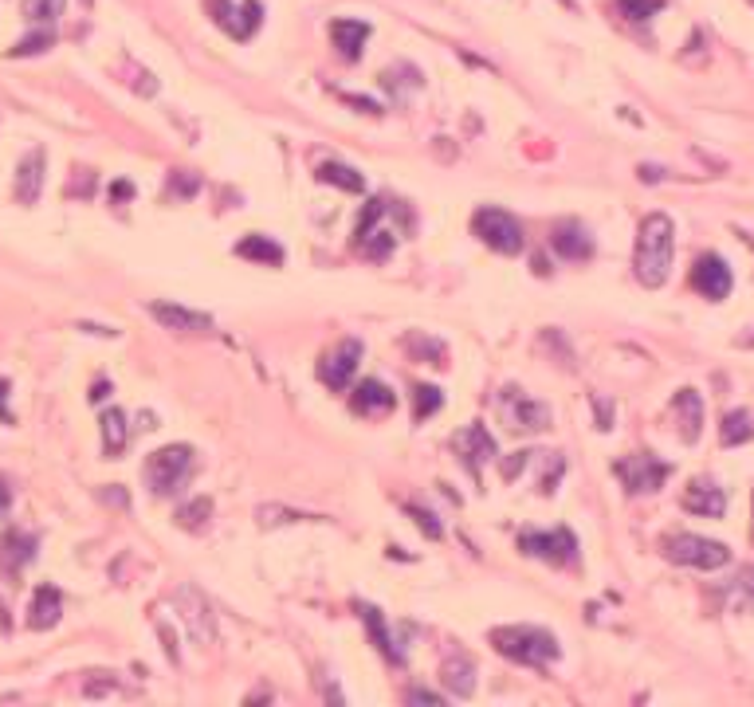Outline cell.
I'll list each match as a JSON object with an SVG mask.
<instances>
[{
    "mask_svg": "<svg viewBox=\"0 0 754 707\" xmlns=\"http://www.w3.org/2000/svg\"><path fill=\"white\" fill-rule=\"evenodd\" d=\"M452 448L460 452V460L468 464V472L480 480V468H484L487 460H495V436L487 433L484 425H468V429H460V433L452 436Z\"/></svg>",
    "mask_w": 754,
    "mask_h": 707,
    "instance_id": "13",
    "label": "cell"
},
{
    "mask_svg": "<svg viewBox=\"0 0 754 707\" xmlns=\"http://www.w3.org/2000/svg\"><path fill=\"white\" fill-rule=\"evenodd\" d=\"M209 515H213V499H193V503H185L181 511H177V523L185 527V531H201L205 523H209Z\"/></svg>",
    "mask_w": 754,
    "mask_h": 707,
    "instance_id": "30",
    "label": "cell"
},
{
    "mask_svg": "<svg viewBox=\"0 0 754 707\" xmlns=\"http://www.w3.org/2000/svg\"><path fill=\"white\" fill-rule=\"evenodd\" d=\"M99 425H103V448H107V456H122V448H126V413H122V409H107Z\"/></svg>",
    "mask_w": 754,
    "mask_h": 707,
    "instance_id": "29",
    "label": "cell"
},
{
    "mask_svg": "<svg viewBox=\"0 0 754 707\" xmlns=\"http://www.w3.org/2000/svg\"><path fill=\"white\" fill-rule=\"evenodd\" d=\"M358 362H362V342H358V338H346V342H338V350H330L323 358L319 378H323V385H330L334 393H342V389L350 385V378H354Z\"/></svg>",
    "mask_w": 754,
    "mask_h": 707,
    "instance_id": "11",
    "label": "cell"
},
{
    "mask_svg": "<svg viewBox=\"0 0 754 707\" xmlns=\"http://www.w3.org/2000/svg\"><path fill=\"white\" fill-rule=\"evenodd\" d=\"M613 472H617V480L625 484V491L629 495H645V491H656L668 476H672V468L664 464V460H656V456H648V452H637V456H625V460H617L613 464Z\"/></svg>",
    "mask_w": 754,
    "mask_h": 707,
    "instance_id": "7",
    "label": "cell"
},
{
    "mask_svg": "<svg viewBox=\"0 0 754 707\" xmlns=\"http://www.w3.org/2000/svg\"><path fill=\"white\" fill-rule=\"evenodd\" d=\"M350 409L354 413H362V417H374V413H389V409H397V397H393V389L385 385V381H362L358 389H354V397H350Z\"/></svg>",
    "mask_w": 754,
    "mask_h": 707,
    "instance_id": "16",
    "label": "cell"
},
{
    "mask_svg": "<svg viewBox=\"0 0 754 707\" xmlns=\"http://www.w3.org/2000/svg\"><path fill=\"white\" fill-rule=\"evenodd\" d=\"M150 311H154V319H158L165 330L201 334V330L213 327V319H209V315H201V311H185V307H177V303H154Z\"/></svg>",
    "mask_w": 754,
    "mask_h": 707,
    "instance_id": "17",
    "label": "cell"
},
{
    "mask_svg": "<svg viewBox=\"0 0 754 707\" xmlns=\"http://www.w3.org/2000/svg\"><path fill=\"white\" fill-rule=\"evenodd\" d=\"M751 535H754V523H751Z\"/></svg>",
    "mask_w": 754,
    "mask_h": 707,
    "instance_id": "43",
    "label": "cell"
},
{
    "mask_svg": "<svg viewBox=\"0 0 754 707\" xmlns=\"http://www.w3.org/2000/svg\"><path fill=\"white\" fill-rule=\"evenodd\" d=\"M723 601H727V609H735V613L754 609V566H743V570H739V578L727 586Z\"/></svg>",
    "mask_w": 754,
    "mask_h": 707,
    "instance_id": "27",
    "label": "cell"
},
{
    "mask_svg": "<svg viewBox=\"0 0 754 707\" xmlns=\"http://www.w3.org/2000/svg\"><path fill=\"white\" fill-rule=\"evenodd\" d=\"M330 40H334L342 59H358L366 40H370V24L366 20H334L330 24Z\"/></svg>",
    "mask_w": 754,
    "mask_h": 707,
    "instance_id": "19",
    "label": "cell"
},
{
    "mask_svg": "<svg viewBox=\"0 0 754 707\" xmlns=\"http://www.w3.org/2000/svg\"><path fill=\"white\" fill-rule=\"evenodd\" d=\"M684 511L703 515V519H719V515L727 511V495H723L719 484H711V480H692L688 491H684Z\"/></svg>",
    "mask_w": 754,
    "mask_h": 707,
    "instance_id": "15",
    "label": "cell"
},
{
    "mask_svg": "<svg viewBox=\"0 0 754 707\" xmlns=\"http://www.w3.org/2000/svg\"><path fill=\"white\" fill-rule=\"evenodd\" d=\"M107 397V381H95V389H91V401H103Z\"/></svg>",
    "mask_w": 754,
    "mask_h": 707,
    "instance_id": "41",
    "label": "cell"
},
{
    "mask_svg": "<svg viewBox=\"0 0 754 707\" xmlns=\"http://www.w3.org/2000/svg\"><path fill=\"white\" fill-rule=\"evenodd\" d=\"M0 421L12 425V413H8V381L0 378Z\"/></svg>",
    "mask_w": 754,
    "mask_h": 707,
    "instance_id": "37",
    "label": "cell"
},
{
    "mask_svg": "<svg viewBox=\"0 0 754 707\" xmlns=\"http://www.w3.org/2000/svg\"><path fill=\"white\" fill-rule=\"evenodd\" d=\"M63 4L67 0H24V16H32L40 24H52L55 16H63Z\"/></svg>",
    "mask_w": 754,
    "mask_h": 707,
    "instance_id": "34",
    "label": "cell"
},
{
    "mask_svg": "<svg viewBox=\"0 0 754 707\" xmlns=\"http://www.w3.org/2000/svg\"><path fill=\"white\" fill-rule=\"evenodd\" d=\"M385 201L381 197H374V201H366V209H362V217H358V232H354V248L366 256V260H385L389 252H393V244H397V236L389 232V228H377V220L385 217Z\"/></svg>",
    "mask_w": 754,
    "mask_h": 707,
    "instance_id": "8",
    "label": "cell"
},
{
    "mask_svg": "<svg viewBox=\"0 0 754 707\" xmlns=\"http://www.w3.org/2000/svg\"><path fill=\"white\" fill-rule=\"evenodd\" d=\"M8 507H12V491H8V488H4V484H0V519L8 515Z\"/></svg>",
    "mask_w": 754,
    "mask_h": 707,
    "instance_id": "40",
    "label": "cell"
},
{
    "mask_svg": "<svg viewBox=\"0 0 754 707\" xmlns=\"http://www.w3.org/2000/svg\"><path fill=\"white\" fill-rule=\"evenodd\" d=\"M130 193H134V189H130V185H126V181H118V185H114V189H110V201H126V197H130Z\"/></svg>",
    "mask_w": 754,
    "mask_h": 707,
    "instance_id": "39",
    "label": "cell"
},
{
    "mask_svg": "<svg viewBox=\"0 0 754 707\" xmlns=\"http://www.w3.org/2000/svg\"><path fill=\"white\" fill-rule=\"evenodd\" d=\"M519 550L539 558V562H550V566H570L578 558V539L558 527V531H527L519 535Z\"/></svg>",
    "mask_w": 754,
    "mask_h": 707,
    "instance_id": "9",
    "label": "cell"
},
{
    "mask_svg": "<svg viewBox=\"0 0 754 707\" xmlns=\"http://www.w3.org/2000/svg\"><path fill=\"white\" fill-rule=\"evenodd\" d=\"M499 417L507 421V429H519V433H542L550 425V409L542 401H531L519 385H503V393H499Z\"/></svg>",
    "mask_w": 754,
    "mask_h": 707,
    "instance_id": "6",
    "label": "cell"
},
{
    "mask_svg": "<svg viewBox=\"0 0 754 707\" xmlns=\"http://www.w3.org/2000/svg\"><path fill=\"white\" fill-rule=\"evenodd\" d=\"M55 44V32L52 28H44V32H32V36H24L16 48H12V59H24V55H40V52H48Z\"/></svg>",
    "mask_w": 754,
    "mask_h": 707,
    "instance_id": "31",
    "label": "cell"
},
{
    "mask_svg": "<svg viewBox=\"0 0 754 707\" xmlns=\"http://www.w3.org/2000/svg\"><path fill=\"white\" fill-rule=\"evenodd\" d=\"M319 181H326V185H338V189H346V193H362V189H366V177H362L358 169H350V165H342V162H323V165H319Z\"/></svg>",
    "mask_w": 754,
    "mask_h": 707,
    "instance_id": "26",
    "label": "cell"
},
{
    "mask_svg": "<svg viewBox=\"0 0 754 707\" xmlns=\"http://www.w3.org/2000/svg\"><path fill=\"white\" fill-rule=\"evenodd\" d=\"M63 613V594L55 586H40L36 598H32V609H28V625L32 629H52Z\"/></svg>",
    "mask_w": 754,
    "mask_h": 707,
    "instance_id": "21",
    "label": "cell"
},
{
    "mask_svg": "<svg viewBox=\"0 0 754 707\" xmlns=\"http://www.w3.org/2000/svg\"><path fill=\"white\" fill-rule=\"evenodd\" d=\"M440 409V389L436 385H417V397H413V417L425 421Z\"/></svg>",
    "mask_w": 754,
    "mask_h": 707,
    "instance_id": "32",
    "label": "cell"
},
{
    "mask_svg": "<svg viewBox=\"0 0 754 707\" xmlns=\"http://www.w3.org/2000/svg\"><path fill=\"white\" fill-rule=\"evenodd\" d=\"M236 256H240V260H256V264H271V268L283 264V248H279L275 240H268V236H260V232L244 236V240L236 244Z\"/></svg>",
    "mask_w": 754,
    "mask_h": 707,
    "instance_id": "24",
    "label": "cell"
},
{
    "mask_svg": "<svg viewBox=\"0 0 754 707\" xmlns=\"http://www.w3.org/2000/svg\"><path fill=\"white\" fill-rule=\"evenodd\" d=\"M358 613H362V621H366V629H370V637H374L377 653L385 656V660H393V664H405V649H401V645H393V637L385 633L381 609H377V605H358Z\"/></svg>",
    "mask_w": 754,
    "mask_h": 707,
    "instance_id": "22",
    "label": "cell"
},
{
    "mask_svg": "<svg viewBox=\"0 0 754 707\" xmlns=\"http://www.w3.org/2000/svg\"><path fill=\"white\" fill-rule=\"evenodd\" d=\"M189 468H193V448L189 444H169L158 448L150 460H146V484L154 495H173L189 480Z\"/></svg>",
    "mask_w": 754,
    "mask_h": 707,
    "instance_id": "3",
    "label": "cell"
},
{
    "mask_svg": "<svg viewBox=\"0 0 754 707\" xmlns=\"http://www.w3.org/2000/svg\"><path fill=\"white\" fill-rule=\"evenodd\" d=\"M593 409H597V417H601V425H597V429H613V425H609V405H605L601 397H593Z\"/></svg>",
    "mask_w": 754,
    "mask_h": 707,
    "instance_id": "38",
    "label": "cell"
},
{
    "mask_svg": "<svg viewBox=\"0 0 754 707\" xmlns=\"http://www.w3.org/2000/svg\"><path fill=\"white\" fill-rule=\"evenodd\" d=\"M739 342H743V346H754V334H743V338H739Z\"/></svg>",
    "mask_w": 754,
    "mask_h": 707,
    "instance_id": "42",
    "label": "cell"
},
{
    "mask_svg": "<svg viewBox=\"0 0 754 707\" xmlns=\"http://www.w3.org/2000/svg\"><path fill=\"white\" fill-rule=\"evenodd\" d=\"M40 189H44V150H32L16 169V201L20 205H36Z\"/></svg>",
    "mask_w": 754,
    "mask_h": 707,
    "instance_id": "18",
    "label": "cell"
},
{
    "mask_svg": "<svg viewBox=\"0 0 754 707\" xmlns=\"http://www.w3.org/2000/svg\"><path fill=\"white\" fill-rule=\"evenodd\" d=\"M672 409H676V417H680V436L692 444V440H700V425H703V401L696 389H680L676 393V401H672Z\"/></svg>",
    "mask_w": 754,
    "mask_h": 707,
    "instance_id": "20",
    "label": "cell"
},
{
    "mask_svg": "<svg viewBox=\"0 0 754 707\" xmlns=\"http://www.w3.org/2000/svg\"><path fill=\"white\" fill-rule=\"evenodd\" d=\"M405 700H409V704H444V696H436L429 688H413Z\"/></svg>",
    "mask_w": 754,
    "mask_h": 707,
    "instance_id": "36",
    "label": "cell"
},
{
    "mask_svg": "<svg viewBox=\"0 0 754 707\" xmlns=\"http://www.w3.org/2000/svg\"><path fill=\"white\" fill-rule=\"evenodd\" d=\"M472 228H476V236L484 240L487 248H495V252H503V256H515V252H523V244H527L523 224L511 217V213H503V209H480V213L472 217Z\"/></svg>",
    "mask_w": 754,
    "mask_h": 707,
    "instance_id": "5",
    "label": "cell"
},
{
    "mask_svg": "<svg viewBox=\"0 0 754 707\" xmlns=\"http://www.w3.org/2000/svg\"><path fill=\"white\" fill-rule=\"evenodd\" d=\"M550 244H554V252H558L562 260H590V256H593L590 228H586V224H578V220H562V224L554 228Z\"/></svg>",
    "mask_w": 754,
    "mask_h": 707,
    "instance_id": "14",
    "label": "cell"
},
{
    "mask_svg": "<svg viewBox=\"0 0 754 707\" xmlns=\"http://www.w3.org/2000/svg\"><path fill=\"white\" fill-rule=\"evenodd\" d=\"M617 8H621V16H629L633 24H645V20H652V16L660 12V0H617Z\"/></svg>",
    "mask_w": 754,
    "mask_h": 707,
    "instance_id": "33",
    "label": "cell"
},
{
    "mask_svg": "<svg viewBox=\"0 0 754 707\" xmlns=\"http://www.w3.org/2000/svg\"><path fill=\"white\" fill-rule=\"evenodd\" d=\"M405 511L417 519V527H421L429 539H440V535H444V527L436 523V515H432V511H421V507H405Z\"/></svg>",
    "mask_w": 754,
    "mask_h": 707,
    "instance_id": "35",
    "label": "cell"
},
{
    "mask_svg": "<svg viewBox=\"0 0 754 707\" xmlns=\"http://www.w3.org/2000/svg\"><path fill=\"white\" fill-rule=\"evenodd\" d=\"M491 645H495V653H503L507 660H519V664H531V668L558 660V641H554V633L535 629V625L491 629Z\"/></svg>",
    "mask_w": 754,
    "mask_h": 707,
    "instance_id": "2",
    "label": "cell"
},
{
    "mask_svg": "<svg viewBox=\"0 0 754 707\" xmlns=\"http://www.w3.org/2000/svg\"><path fill=\"white\" fill-rule=\"evenodd\" d=\"M444 684H448L460 700H468V696L476 692V668H472V660H468V656L448 660V664H444Z\"/></svg>",
    "mask_w": 754,
    "mask_h": 707,
    "instance_id": "25",
    "label": "cell"
},
{
    "mask_svg": "<svg viewBox=\"0 0 754 707\" xmlns=\"http://www.w3.org/2000/svg\"><path fill=\"white\" fill-rule=\"evenodd\" d=\"M731 268L723 264V256H700L696 260V268H692V287L700 291L703 299H711V303H719V299H727L731 295Z\"/></svg>",
    "mask_w": 754,
    "mask_h": 707,
    "instance_id": "12",
    "label": "cell"
},
{
    "mask_svg": "<svg viewBox=\"0 0 754 707\" xmlns=\"http://www.w3.org/2000/svg\"><path fill=\"white\" fill-rule=\"evenodd\" d=\"M664 554L676 562V566H692V570H719L731 562V550L715 539H703V535H672L664 543Z\"/></svg>",
    "mask_w": 754,
    "mask_h": 707,
    "instance_id": "4",
    "label": "cell"
},
{
    "mask_svg": "<svg viewBox=\"0 0 754 707\" xmlns=\"http://www.w3.org/2000/svg\"><path fill=\"white\" fill-rule=\"evenodd\" d=\"M754 436V421L747 409H735V413H727L723 417V425H719V440L727 444V448H735V444H747Z\"/></svg>",
    "mask_w": 754,
    "mask_h": 707,
    "instance_id": "28",
    "label": "cell"
},
{
    "mask_svg": "<svg viewBox=\"0 0 754 707\" xmlns=\"http://www.w3.org/2000/svg\"><path fill=\"white\" fill-rule=\"evenodd\" d=\"M209 8H213L216 24H220L232 40H252L256 28L264 24V8H260V0H244L240 8H236L232 0H209Z\"/></svg>",
    "mask_w": 754,
    "mask_h": 707,
    "instance_id": "10",
    "label": "cell"
},
{
    "mask_svg": "<svg viewBox=\"0 0 754 707\" xmlns=\"http://www.w3.org/2000/svg\"><path fill=\"white\" fill-rule=\"evenodd\" d=\"M0 558H4L8 570L28 566V562L36 558V535H28V531H8V535L0 539Z\"/></svg>",
    "mask_w": 754,
    "mask_h": 707,
    "instance_id": "23",
    "label": "cell"
},
{
    "mask_svg": "<svg viewBox=\"0 0 754 707\" xmlns=\"http://www.w3.org/2000/svg\"><path fill=\"white\" fill-rule=\"evenodd\" d=\"M672 252H676V228H672V217L652 213V217L641 220L633 268H637V279H641L645 287H660V283L668 279Z\"/></svg>",
    "mask_w": 754,
    "mask_h": 707,
    "instance_id": "1",
    "label": "cell"
}]
</instances>
